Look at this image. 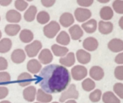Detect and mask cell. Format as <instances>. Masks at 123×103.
Masks as SVG:
<instances>
[{
	"label": "cell",
	"instance_id": "1",
	"mask_svg": "<svg viewBox=\"0 0 123 103\" xmlns=\"http://www.w3.org/2000/svg\"><path fill=\"white\" fill-rule=\"evenodd\" d=\"M37 84L46 93H59L65 91L71 81L69 71L63 66L50 64L43 68L37 76Z\"/></svg>",
	"mask_w": 123,
	"mask_h": 103
},
{
	"label": "cell",
	"instance_id": "2",
	"mask_svg": "<svg viewBox=\"0 0 123 103\" xmlns=\"http://www.w3.org/2000/svg\"><path fill=\"white\" fill-rule=\"evenodd\" d=\"M78 97L79 92L77 90L76 86L74 84H72L69 86L68 89L62 92L59 98V102H65L68 99H77Z\"/></svg>",
	"mask_w": 123,
	"mask_h": 103
},
{
	"label": "cell",
	"instance_id": "3",
	"mask_svg": "<svg viewBox=\"0 0 123 103\" xmlns=\"http://www.w3.org/2000/svg\"><path fill=\"white\" fill-rule=\"evenodd\" d=\"M60 30V25L56 21H51L43 27V34L48 38H54Z\"/></svg>",
	"mask_w": 123,
	"mask_h": 103
},
{
	"label": "cell",
	"instance_id": "4",
	"mask_svg": "<svg viewBox=\"0 0 123 103\" xmlns=\"http://www.w3.org/2000/svg\"><path fill=\"white\" fill-rule=\"evenodd\" d=\"M88 75L87 69L82 65H76L71 69V76L75 81H80Z\"/></svg>",
	"mask_w": 123,
	"mask_h": 103
},
{
	"label": "cell",
	"instance_id": "5",
	"mask_svg": "<svg viewBox=\"0 0 123 103\" xmlns=\"http://www.w3.org/2000/svg\"><path fill=\"white\" fill-rule=\"evenodd\" d=\"M41 48H42V43L39 40H34L33 43L25 46V50L28 57L33 58L38 55Z\"/></svg>",
	"mask_w": 123,
	"mask_h": 103
},
{
	"label": "cell",
	"instance_id": "6",
	"mask_svg": "<svg viewBox=\"0 0 123 103\" xmlns=\"http://www.w3.org/2000/svg\"><path fill=\"white\" fill-rule=\"evenodd\" d=\"M91 12L85 8H77L75 11V17L79 22H83L91 17Z\"/></svg>",
	"mask_w": 123,
	"mask_h": 103
},
{
	"label": "cell",
	"instance_id": "7",
	"mask_svg": "<svg viewBox=\"0 0 123 103\" xmlns=\"http://www.w3.org/2000/svg\"><path fill=\"white\" fill-rule=\"evenodd\" d=\"M108 48L113 53H119L123 50V40L119 38H113L108 43Z\"/></svg>",
	"mask_w": 123,
	"mask_h": 103
},
{
	"label": "cell",
	"instance_id": "8",
	"mask_svg": "<svg viewBox=\"0 0 123 103\" xmlns=\"http://www.w3.org/2000/svg\"><path fill=\"white\" fill-rule=\"evenodd\" d=\"M38 61L40 63L44 65L50 64L53 61V55L51 51L47 48L43 49L38 55Z\"/></svg>",
	"mask_w": 123,
	"mask_h": 103
},
{
	"label": "cell",
	"instance_id": "9",
	"mask_svg": "<svg viewBox=\"0 0 123 103\" xmlns=\"http://www.w3.org/2000/svg\"><path fill=\"white\" fill-rule=\"evenodd\" d=\"M89 75L93 80L100 81L104 76V71L99 66H93L89 71Z\"/></svg>",
	"mask_w": 123,
	"mask_h": 103
},
{
	"label": "cell",
	"instance_id": "10",
	"mask_svg": "<svg viewBox=\"0 0 123 103\" xmlns=\"http://www.w3.org/2000/svg\"><path fill=\"white\" fill-rule=\"evenodd\" d=\"M25 59L26 55L23 49H15L11 54V60L13 63L16 64H19L24 62Z\"/></svg>",
	"mask_w": 123,
	"mask_h": 103
},
{
	"label": "cell",
	"instance_id": "11",
	"mask_svg": "<svg viewBox=\"0 0 123 103\" xmlns=\"http://www.w3.org/2000/svg\"><path fill=\"white\" fill-rule=\"evenodd\" d=\"M83 46L88 51H94L98 47V42L95 38L88 37L83 40Z\"/></svg>",
	"mask_w": 123,
	"mask_h": 103
},
{
	"label": "cell",
	"instance_id": "12",
	"mask_svg": "<svg viewBox=\"0 0 123 103\" xmlns=\"http://www.w3.org/2000/svg\"><path fill=\"white\" fill-rule=\"evenodd\" d=\"M37 90L36 87L34 86H29L28 87H26L23 92V98L29 102H32L35 100L36 99V94Z\"/></svg>",
	"mask_w": 123,
	"mask_h": 103
},
{
	"label": "cell",
	"instance_id": "13",
	"mask_svg": "<svg viewBox=\"0 0 123 103\" xmlns=\"http://www.w3.org/2000/svg\"><path fill=\"white\" fill-rule=\"evenodd\" d=\"M76 58L78 62L81 64H87L91 61V56L85 50L80 49L76 52Z\"/></svg>",
	"mask_w": 123,
	"mask_h": 103
},
{
	"label": "cell",
	"instance_id": "14",
	"mask_svg": "<svg viewBox=\"0 0 123 103\" xmlns=\"http://www.w3.org/2000/svg\"><path fill=\"white\" fill-rule=\"evenodd\" d=\"M42 69L41 64L36 59H31L27 64V69L28 71L33 74H36L41 71Z\"/></svg>",
	"mask_w": 123,
	"mask_h": 103
},
{
	"label": "cell",
	"instance_id": "15",
	"mask_svg": "<svg viewBox=\"0 0 123 103\" xmlns=\"http://www.w3.org/2000/svg\"><path fill=\"white\" fill-rule=\"evenodd\" d=\"M101 98L104 103H121L120 99L111 91L104 92L102 94Z\"/></svg>",
	"mask_w": 123,
	"mask_h": 103
},
{
	"label": "cell",
	"instance_id": "16",
	"mask_svg": "<svg viewBox=\"0 0 123 103\" xmlns=\"http://www.w3.org/2000/svg\"><path fill=\"white\" fill-rule=\"evenodd\" d=\"M114 28V25L111 22L101 20L98 22V31L103 35L110 34Z\"/></svg>",
	"mask_w": 123,
	"mask_h": 103
},
{
	"label": "cell",
	"instance_id": "17",
	"mask_svg": "<svg viewBox=\"0 0 123 103\" xmlns=\"http://www.w3.org/2000/svg\"><path fill=\"white\" fill-rule=\"evenodd\" d=\"M75 22L74 17L71 13L69 12H65L61 15L59 18V22L60 24L65 27H68L71 26Z\"/></svg>",
	"mask_w": 123,
	"mask_h": 103
},
{
	"label": "cell",
	"instance_id": "18",
	"mask_svg": "<svg viewBox=\"0 0 123 103\" xmlns=\"http://www.w3.org/2000/svg\"><path fill=\"white\" fill-rule=\"evenodd\" d=\"M75 54L73 52L68 53L66 56L62 57L59 59V63L65 67H70L75 64Z\"/></svg>",
	"mask_w": 123,
	"mask_h": 103
},
{
	"label": "cell",
	"instance_id": "19",
	"mask_svg": "<svg viewBox=\"0 0 123 103\" xmlns=\"http://www.w3.org/2000/svg\"><path fill=\"white\" fill-rule=\"evenodd\" d=\"M32 81H33L32 76L27 72H23L20 74L18 77V82L19 85L23 87L30 85L32 83Z\"/></svg>",
	"mask_w": 123,
	"mask_h": 103
},
{
	"label": "cell",
	"instance_id": "20",
	"mask_svg": "<svg viewBox=\"0 0 123 103\" xmlns=\"http://www.w3.org/2000/svg\"><path fill=\"white\" fill-rule=\"evenodd\" d=\"M36 99L41 103H49L52 100V95L46 93L42 89H38L36 92Z\"/></svg>",
	"mask_w": 123,
	"mask_h": 103
},
{
	"label": "cell",
	"instance_id": "21",
	"mask_svg": "<svg viewBox=\"0 0 123 103\" xmlns=\"http://www.w3.org/2000/svg\"><path fill=\"white\" fill-rule=\"evenodd\" d=\"M69 33L70 34V37L74 40H78L83 35V31L80 26L78 25H75L69 29Z\"/></svg>",
	"mask_w": 123,
	"mask_h": 103
},
{
	"label": "cell",
	"instance_id": "22",
	"mask_svg": "<svg viewBox=\"0 0 123 103\" xmlns=\"http://www.w3.org/2000/svg\"><path fill=\"white\" fill-rule=\"evenodd\" d=\"M51 50L54 56L59 57H63L68 54L69 49L65 46H61L57 44H54L53 45H51Z\"/></svg>",
	"mask_w": 123,
	"mask_h": 103
},
{
	"label": "cell",
	"instance_id": "23",
	"mask_svg": "<svg viewBox=\"0 0 123 103\" xmlns=\"http://www.w3.org/2000/svg\"><path fill=\"white\" fill-rule=\"evenodd\" d=\"M6 20L11 23H18L21 20V15L16 10H9L6 14Z\"/></svg>",
	"mask_w": 123,
	"mask_h": 103
},
{
	"label": "cell",
	"instance_id": "24",
	"mask_svg": "<svg viewBox=\"0 0 123 103\" xmlns=\"http://www.w3.org/2000/svg\"><path fill=\"white\" fill-rule=\"evenodd\" d=\"M82 28L87 33H93L97 29V22L94 19H91L86 22L82 24Z\"/></svg>",
	"mask_w": 123,
	"mask_h": 103
},
{
	"label": "cell",
	"instance_id": "25",
	"mask_svg": "<svg viewBox=\"0 0 123 103\" xmlns=\"http://www.w3.org/2000/svg\"><path fill=\"white\" fill-rule=\"evenodd\" d=\"M113 16H114V11L110 7L106 6L101 9L100 17L104 21L110 20L113 17Z\"/></svg>",
	"mask_w": 123,
	"mask_h": 103
},
{
	"label": "cell",
	"instance_id": "26",
	"mask_svg": "<svg viewBox=\"0 0 123 103\" xmlns=\"http://www.w3.org/2000/svg\"><path fill=\"white\" fill-rule=\"evenodd\" d=\"M33 33L32 31L28 29H24L21 30L20 33V39L24 43H29L33 40Z\"/></svg>",
	"mask_w": 123,
	"mask_h": 103
},
{
	"label": "cell",
	"instance_id": "27",
	"mask_svg": "<svg viewBox=\"0 0 123 103\" xmlns=\"http://www.w3.org/2000/svg\"><path fill=\"white\" fill-rule=\"evenodd\" d=\"M12 45V40L9 38H3L0 40V53L5 54L10 50Z\"/></svg>",
	"mask_w": 123,
	"mask_h": 103
},
{
	"label": "cell",
	"instance_id": "28",
	"mask_svg": "<svg viewBox=\"0 0 123 103\" xmlns=\"http://www.w3.org/2000/svg\"><path fill=\"white\" fill-rule=\"evenodd\" d=\"M20 30V26L18 24H9L5 26V31L9 36H15Z\"/></svg>",
	"mask_w": 123,
	"mask_h": 103
},
{
	"label": "cell",
	"instance_id": "29",
	"mask_svg": "<svg viewBox=\"0 0 123 103\" xmlns=\"http://www.w3.org/2000/svg\"><path fill=\"white\" fill-rule=\"evenodd\" d=\"M56 40L60 45H68L70 43V35L65 31H62L57 35Z\"/></svg>",
	"mask_w": 123,
	"mask_h": 103
},
{
	"label": "cell",
	"instance_id": "30",
	"mask_svg": "<svg viewBox=\"0 0 123 103\" xmlns=\"http://www.w3.org/2000/svg\"><path fill=\"white\" fill-rule=\"evenodd\" d=\"M37 13V8L35 6H31L24 14V19L27 22H32L35 20Z\"/></svg>",
	"mask_w": 123,
	"mask_h": 103
},
{
	"label": "cell",
	"instance_id": "31",
	"mask_svg": "<svg viewBox=\"0 0 123 103\" xmlns=\"http://www.w3.org/2000/svg\"><path fill=\"white\" fill-rule=\"evenodd\" d=\"M82 88L86 92H91L96 87V83L94 80L91 78H87L82 81Z\"/></svg>",
	"mask_w": 123,
	"mask_h": 103
},
{
	"label": "cell",
	"instance_id": "32",
	"mask_svg": "<svg viewBox=\"0 0 123 103\" xmlns=\"http://www.w3.org/2000/svg\"><path fill=\"white\" fill-rule=\"evenodd\" d=\"M36 19H37L38 22H39L41 25H44V24L49 22V21L50 20V16L47 12L41 11L38 14Z\"/></svg>",
	"mask_w": 123,
	"mask_h": 103
},
{
	"label": "cell",
	"instance_id": "33",
	"mask_svg": "<svg viewBox=\"0 0 123 103\" xmlns=\"http://www.w3.org/2000/svg\"><path fill=\"white\" fill-rule=\"evenodd\" d=\"M101 96H102V92L99 89H96L93 90L92 92H91V94H89V99L92 102L96 103L101 100Z\"/></svg>",
	"mask_w": 123,
	"mask_h": 103
},
{
	"label": "cell",
	"instance_id": "34",
	"mask_svg": "<svg viewBox=\"0 0 123 103\" xmlns=\"http://www.w3.org/2000/svg\"><path fill=\"white\" fill-rule=\"evenodd\" d=\"M114 93L119 98L123 99V84L120 82H117L114 84L113 86Z\"/></svg>",
	"mask_w": 123,
	"mask_h": 103
},
{
	"label": "cell",
	"instance_id": "35",
	"mask_svg": "<svg viewBox=\"0 0 123 103\" xmlns=\"http://www.w3.org/2000/svg\"><path fill=\"white\" fill-rule=\"evenodd\" d=\"M114 10L118 14H123V0H115L112 3Z\"/></svg>",
	"mask_w": 123,
	"mask_h": 103
},
{
	"label": "cell",
	"instance_id": "36",
	"mask_svg": "<svg viewBox=\"0 0 123 103\" xmlns=\"http://www.w3.org/2000/svg\"><path fill=\"white\" fill-rule=\"evenodd\" d=\"M114 75L119 81H123V65H119L114 69Z\"/></svg>",
	"mask_w": 123,
	"mask_h": 103
},
{
	"label": "cell",
	"instance_id": "37",
	"mask_svg": "<svg viewBox=\"0 0 123 103\" xmlns=\"http://www.w3.org/2000/svg\"><path fill=\"white\" fill-rule=\"evenodd\" d=\"M28 6V4L24 0H16L15 2V7L18 11H24Z\"/></svg>",
	"mask_w": 123,
	"mask_h": 103
},
{
	"label": "cell",
	"instance_id": "38",
	"mask_svg": "<svg viewBox=\"0 0 123 103\" xmlns=\"http://www.w3.org/2000/svg\"><path fill=\"white\" fill-rule=\"evenodd\" d=\"M11 81L10 74L6 71H0V84L8 83Z\"/></svg>",
	"mask_w": 123,
	"mask_h": 103
},
{
	"label": "cell",
	"instance_id": "39",
	"mask_svg": "<svg viewBox=\"0 0 123 103\" xmlns=\"http://www.w3.org/2000/svg\"><path fill=\"white\" fill-rule=\"evenodd\" d=\"M77 2L81 7H88L92 5L93 3V0H77Z\"/></svg>",
	"mask_w": 123,
	"mask_h": 103
},
{
	"label": "cell",
	"instance_id": "40",
	"mask_svg": "<svg viewBox=\"0 0 123 103\" xmlns=\"http://www.w3.org/2000/svg\"><path fill=\"white\" fill-rule=\"evenodd\" d=\"M8 67V62L4 57H0V71L7 69Z\"/></svg>",
	"mask_w": 123,
	"mask_h": 103
},
{
	"label": "cell",
	"instance_id": "41",
	"mask_svg": "<svg viewBox=\"0 0 123 103\" xmlns=\"http://www.w3.org/2000/svg\"><path fill=\"white\" fill-rule=\"evenodd\" d=\"M9 94V89L6 87H0V99H5Z\"/></svg>",
	"mask_w": 123,
	"mask_h": 103
},
{
	"label": "cell",
	"instance_id": "42",
	"mask_svg": "<svg viewBox=\"0 0 123 103\" xmlns=\"http://www.w3.org/2000/svg\"><path fill=\"white\" fill-rule=\"evenodd\" d=\"M41 2L45 7H51L54 5L56 0H41Z\"/></svg>",
	"mask_w": 123,
	"mask_h": 103
},
{
	"label": "cell",
	"instance_id": "43",
	"mask_svg": "<svg viewBox=\"0 0 123 103\" xmlns=\"http://www.w3.org/2000/svg\"><path fill=\"white\" fill-rule=\"evenodd\" d=\"M114 61L119 65H123V52H121L116 56Z\"/></svg>",
	"mask_w": 123,
	"mask_h": 103
},
{
	"label": "cell",
	"instance_id": "44",
	"mask_svg": "<svg viewBox=\"0 0 123 103\" xmlns=\"http://www.w3.org/2000/svg\"><path fill=\"white\" fill-rule=\"evenodd\" d=\"M12 2V0H0V5L3 7L9 6Z\"/></svg>",
	"mask_w": 123,
	"mask_h": 103
},
{
	"label": "cell",
	"instance_id": "45",
	"mask_svg": "<svg viewBox=\"0 0 123 103\" xmlns=\"http://www.w3.org/2000/svg\"><path fill=\"white\" fill-rule=\"evenodd\" d=\"M119 25L122 30H123V16L121 17V18L119 20Z\"/></svg>",
	"mask_w": 123,
	"mask_h": 103
},
{
	"label": "cell",
	"instance_id": "46",
	"mask_svg": "<svg viewBox=\"0 0 123 103\" xmlns=\"http://www.w3.org/2000/svg\"><path fill=\"white\" fill-rule=\"evenodd\" d=\"M97 1L100 3H103V4H105V3H107L109 2L110 0H97Z\"/></svg>",
	"mask_w": 123,
	"mask_h": 103
},
{
	"label": "cell",
	"instance_id": "47",
	"mask_svg": "<svg viewBox=\"0 0 123 103\" xmlns=\"http://www.w3.org/2000/svg\"><path fill=\"white\" fill-rule=\"evenodd\" d=\"M65 103H77V102L75 99H69Z\"/></svg>",
	"mask_w": 123,
	"mask_h": 103
},
{
	"label": "cell",
	"instance_id": "48",
	"mask_svg": "<svg viewBox=\"0 0 123 103\" xmlns=\"http://www.w3.org/2000/svg\"><path fill=\"white\" fill-rule=\"evenodd\" d=\"M0 103H11L10 101H7V100H4V101H2Z\"/></svg>",
	"mask_w": 123,
	"mask_h": 103
},
{
	"label": "cell",
	"instance_id": "49",
	"mask_svg": "<svg viewBox=\"0 0 123 103\" xmlns=\"http://www.w3.org/2000/svg\"><path fill=\"white\" fill-rule=\"evenodd\" d=\"M2 32H1V30H0V39H1V38H2Z\"/></svg>",
	"mask_w": 123,
	"mask_h": 103
},
{
	"label": "cell",
	"instance_id": "50",
	"mask_svg": "<svg viewBox=\"0 0 123 103\" xmlns=\"http://www.w3.org/2000/svg\"><path fill=\"white\" fill-rule=\"evenodd\" d=\"M27 1H28V2H32L33 0H27Z\"/></svg>",
	"mask_w": 123,
	"mask_h": 103
},
{
	"label": "cell",
	"instance_id": "51",
	"mask_svg": "<svg viewBox=\"0 0 123 103\" xmlns=\"http://www.w3.org/2000/svg\"><path fill=\"white\" fill-rule=\"evenodd\" d=\"M52 103H59V102H53Z\"/></svg>",
	"mask_w": 123,
	"mask_h": 103
},
{
	"label": "cell",
	"instance_id": "52",
	"mask_svg": "<svg viewBox=\"0 0 123 103\" xmlns=\"http://www.w3.org/2000/svg\"><path fill=\"white\" fill-rule=\"evenodd\" d=\"M35 103H40V102H35Z\"/></svg>",
	"mask_w": 123,
	"mask_h": 103
},
{
	"label": "cell",
	"instance_id": "53",
	"mask_svg": "<svg viewBox=\"0 0 123 103\" xmlns=\"http://www.w3.org/2000/svg\"><path fill=\"white\" fill-rule=\"evenodd\" d=\"M0 20H1V17H0Z\"/></svg>",
	"mask_w": 123,
	"mask_h": 103
}]
</instances>
